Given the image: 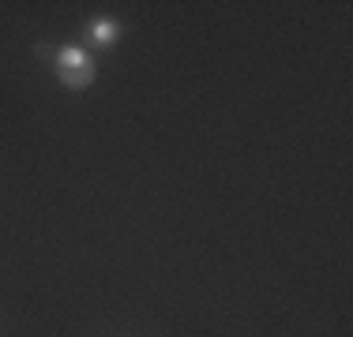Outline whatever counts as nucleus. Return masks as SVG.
<instances>
[{
  "label": "nucleus",
  "mask_w": 353,
  "mask_h": 337,
  "mask_svg": "<svg viewBox=\"0 0 353 337\" xmlns=\"http://www.w3.org/2000/svg\"><path fill=\"white\" fill-rule=\"evenodd\" d=\"M53 75H57V83L68 87V90H87L90 83L98 79V64H94V56H90L87 49L61 45L53 53Z\"/></svg>",
  "instance_id": "obj_1"
},
{
  "label": "nucleus",
  "mask_w": 353,
  "mask_h": 337,
  "mask_svg": "<svg viewBox=\"0 0 353 337\" xmlns=\"http://www.w3.org/2000/svg\"><path fill=\"white\" fill-rule=\"evenodd\" d=\"M83 38L90 41V49H113L117 41L124 38V27H121L117 19L98 15V19H87V23H83Z\"/></svg>",
  "instance_id": "obj_2"
}]
</instances>
